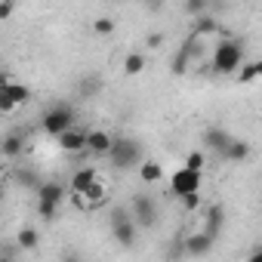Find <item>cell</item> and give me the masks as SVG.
Here are the masks:
<instances>
[{
	"label": "cell",
	"mask_w": 262,
	"mask_h": 262,
	"mask_svg": "<svg viewBox=\"0 0 262 262\" xmlns=\"http://www.w3.org/2000/svg\"><path fill=\"white\" fill-rule=\"evenodd\" d=\"M111 164L117 170H133V167H142V145L129 136H114V145L108 151Z\"/></svg>",
	"instance_id": "1"
},
{
	"label": "cell",
	"mask_w": 262,
	"mask_h": 262,
	"mask_svg": "<svg viewBox=\"0 0 262 262\" xmlns=\"http://www.w3.org/2000/svg\"><path fill=\"white\" fill-rule=\"evenodd\" d=\"M133 219L142 225V228H151L155 222H158V201L151 198V194H136V201H133Z\"/></svg>",
	"instance_id": "6"
},
{
	"label": "cell",
	"mask_w": 262,
	"mask_h": 262,
	"mask_svg": "<svg viewBox=\"0 0 262 262\" xmlns=\"http://www.w3.org/2000/svg\"><path fill=\"white\" fill-rule=\"evenodd\" d=\"M86 139H90V133H83V129H65V133L59 136V145H62V151H71V155H77V151H83L86 148Z\"/></svg>",
	"instance_id": "8"
},
{
	"label": "cell",
	"mask_w": 262,
	"mask_h": 262,
	"mask_svg": "<svg viewBox=\"0 0 262 262\" xmlns=\"http://www.w3.org/2000/svg\"><path fill=\"white\" fill-rule=\"evenodd\" d=\"M247 155H250V145H247L244 139H231V142H228V148L222 151V161L237 164V161H247Z\"/></svg>",
	"instance_id": "12"
},
{
	"label": "cell",
	"mask_w": 262,
	"mask_h": 262,
	"mask_svg": "<svg viewBox=\"0 0 262 262\" xmlns=\"http://www.w3.org/2000/svg\"><path fill=\"white\" fill-rule=\"evenodd\" d=\"M83 194H86V204H90V210H96V207H102V204L108 201V188H105L99 179H96V182H93V185H90Z\"/></svg>",
	"instance_id": "16"
},
{
	"label": "cell",
	"mask_w": 262,
	"mask_h": 262,
	"mask_svg": "<svg viewBox=\"0 0 262 262\" xmlns=\"http://www.w3.org/2000/svg\"><path fill=\"white\" fill-rule=\"evenodd\" d=\"M22 148H25V139H19V136H7L4 139V158H19Z\"/></svg>",
	"instance_id": "18"
},
{
	"label": "cell",
	"mask_w": 262,
	"mask_h": 262,
	"mask_svg": "<svg viewBox=\"0 0 262 262\" xmlns=\"http://www.w3.org/2000/svg\"><path fill=\"white\" fill-rule=\"evenodd\" d=\"M191 191H201V170H191V167H179L173 176H170V194L173 198H185Z\"/></svg>",
	"instance_id": "5"
},
{
	"label": "cell",
	"mask_w": 262,
	"mask_h": 262,
	"mask_svg": "<svg viewBox=\"0 0 262 262\" xmlns=\"http://www.w3.org/2000/svg\"><path fill=\"white\" fill-rule=\"evenodd\" d=\"M237 80H241V83H253V80H259V68H256V62L241 65V68H237Z\"/></svg>",
	"instance_id": "20"
},
{
	"label": "cell",
	"mask_w": 262,
	"mask_h": 262,
	"mask_svg": "<svg viewBox=\"0 0 262 262\" xmlns=\"http://www.w3.org/2000/svg\"><path fill=\"white\" fill-rule=\"evenodd\" d=\"M194 19H198V22H194V34H198V37H204V34H213V31H216V22H213L207 13H204V16H194Z\"/></svg>",
	"instance_id": "19"
},
{
	"label": "cell",
	"mask_w": 262,
	"mask_h": 262,
	"mask_svg": "<svg viewBox=\"0 0 262 262\" xmlns=\"http://www.w3.org/2000/svg\"><path fill=\"white\" fill-rule=\"evenodd\" d=\"M250 259H253V262H259V259H262V250H256V253H250Z\"/></svg>",
	"instance_id": "30"
},
{
	"label": "cell",
	"mask_w": 262,
	"mask_h": 262,
	"mask_svg": "<svg viewBox=\"0 0 262 262\" xmlns=\"http://www.w3.org/2000/svg\"><path fill=\"white\" fill-rule=\"evenodd\" d=\"M219 225H222V210L219 207H213L210 213H207V231L216 237V231H219Z\"/></svg>",
	"instance_id": "23"
},
{
	"label": "cell",
	"mask_w": 262,
	"mask_h": 262,
	"mask_svg": "<svg viewBox=\"0 0 262 262\" xmlns=\"http://www.w3.org/2000/svg\"><path fill=\"white\" fill-rule=\"evenodd\" d=\"M185 167H191V170H204V155H201V151H191V155L185 158Z\"/></svg>",
	"instance_id": "27"
},
{
	"label": "cell",
	"mask_w": 262,
	"mask_h": 262,
	"mask_svg": "<svg viewBox=\"0 0 262 262\" xmlns=\"http://www.w3.org/2000/svg\"><path fill=\"white\" fill-rule=\"evenodd\" d=\"M99 179V173L93 170V167H83V170H74V176H71V191H86L93 182Z\"/></svg>",
	"instance_id": "13"
},
{
	"label": "cell",
	"mask_w": 262,
	"mask_h": 262,
	"mask_svg": "<svg viewBox=\"0 0 262 262\" xmlns=\"http://www.w3.org/2000/svg\"><path fill=\"white\" fill-rule=\"evenodd\" d=\"M213 234L210 231H201V234H191V237H185V253H191V256H207L210 253V247H213Z\"/></svg>",
	"instance_id": "9"
},
{
	"label": "cell",
	"mask_w": 262,
	"mask_h": 262,
	"mask_svg": "<svg viewBox=\"0 0 262 262\" xmlns=\"http://www.w3.org/2000/svg\"><path fill=\"white\" fill-rule=\"evenodd\" d=\"M111 145H114V136H111V133H105V129H90L86 148H90V151H93L96 158H108Z\"/></svg>",
	"instance_id": "7"
},
{
	"label": "cell",
	"mask_w": 262,
	"mask_h": 262,
	"mask_svg": "<svg viewBox=\"0 0 262 262\" xmlns=\"http://www.w3.org/2000/svg\"><path fill=\"white\" fill-rule=\"evenodd\" d=\"M145 71V56L142 53H129L123 59V74H142Z\"/></svg>",
	"instance_id": "17"
},
{
	"label": "cell",
	"mask_w": 262,
	"mask_h": 262,
	"mask_svg": "<svg viewBox=\"0 0 262 262\" xmlns=\"http://www.w3.org/2000/svg\"><path fill=\"white\" fill-rule=\"evenodd\" d=\"M40 126H43V133H50V136H62L65 129L74 126V108H71V105H53V108L43 114Z\"/></svg>",
	"instance_id": "4"
},
{
	"label": "cell",
	"mask_w": 262,
	"mask_h": 262,
	"mask_svg": "<svg viewBox=\"0 0 262 262\" xmlns=\"http://www.w3.org/2000/svg\"><path fill=\"white\" fill-rule=\"evenodd\" d=\"M204 142L213 148V151H219V158H222V151L228 148V142H231V136L225 133V129H219V126H210L207 133H204Z\"/></svg>",
	"instance_id": "11"
},
{
	"label": "cell",
	"mask_w": 262,
	"mask_h": 262,
	"mask_svg": "<svg viewBox=\"0 0 262 262\" xmlns=\"http://www.w3.org/2000/svg\"><path fill=\"white\" fill-rule=\"evenodd\" d=\"M185 10H188V16H204L207 13V0H185Z\"/></svg>",
	"instance_id": "25"
},
{
	"label": "cell",
	"mask_w": 262,
	"mask_h": 262,
	"mask_svg": "<svg viewBox=\"0 0 262 262\" xmlns=\"http://www.w3.org/2000/svg\"><path fill=\"white\" fill-rule=\"evenodd\" d=\"M93 31H96V34H99V37H108V34H111V31H114V22H111V19H108V16H99V19H96V22H93Z\"/></svg>",
	"instance_id": "22"
},
{
	"label": "cell",
	"mask_w": 262,
	"mask_h": 262,
	"mask_svg": "<svg viewBox=\"0 0 262 262\" xmlns=\"http://www.w3.org/2000/svg\"><path fill=\"white\" fill-rule=\"evenodd\" d=\"M56 210H59V204H50V201H37V213H40V219H56Z\"/></svg>",
	"instance_id": "24"
},
{
	"label": "cell",
	"mask_w": 262,
	"mask_h": 262,
	"mask_svg": "<svg viewBox=\"0 0 262 262\" xmlns=\"http://www.w3.org/2000/svg\"><path fill=\"white\" fill-rule=\"evenodd\" d=\"M136 228H139V222L133 219V210L117 207V210L111 213V231H114V241H117V244L133 247V241H136Z\"/></svg>",
	"instance_id": "3"
},
{
	"label": "cell",
	"mask_w": 262,
	"mask_h": 262,
	"mask_svg": "<svg viewBox=\"0 0 262 262\" xmlns=\"http://www.w3.org/2000/svg\"><path fill=\"white\" fill-rule=\"evenodd\" d=\"M62 198H65V188H62L59 182H40V188H37V201L62 204Z\"/></svg>",
	"instance_id": "15"
},
{
	"label": "cell",
	"mask_w": 262,
	"mask_h": 262,
	"mask_svg": "<svg viewBox=\"0 0 262 262\" xmlns=\"http://www.w3.org/2000/svg\"><path fill=\"white\" fill-rule=\"evenodd\" d=\"M179 201H182V210H188V213H191V210H198V207H201V191H191V194H185V198H179Z\"/></svg>",
	"instance_id": "26"
},
{
	"label": "cell",
	"mask_w": 262,
	"mask_h": 262,
	"mask_svg": "<svg viewBox=\"0 0 262 262\" xmlns=\"http://www.w3.org/2000/svg\"><path fill=\"white\" fill-rule=\"evenodd\" d=\"M139 179H142L145 185H155V182L164 179V167H161L158 161H142V167H139Z\"/></svg>",
	"instance_id": "14"
},
{
	"label": "cell",
	"mask_w": 262,
	"mask_h": 262,
	"mask_svg": "<svg viewBox=\"0 0 262 262\" xmlns=\"http://www.w3.org/2000/svg\"><path fill=\"white\" fill-rule=\"evenodd\" d=\"M37 241H40V234H37L34 228H22V231H19V247H22V250H34Z\"/></svg>",
	"instance_id": "21"
},
{
	"label": "cell",
	"mask_w": 262,
	"mask_h": 262,
	"mask_svg": "<svg viewBox=\"0 0 262 262\" xmlns=\"http://www.w3.org/2000/svg\"><path fill=\"white\" fill-rule=\"evenodd\" d=\"M256 68H259V77H262V59H259V62H256Z\"/></svg>",
	"instance_id": "31"
},
{
	"label": "cell",
	"mask_w": 262,
	"mask_h": 262,
	"mask_svg": "<svg viewBox=\"0 0 262 262\" xmlns=\"http://www.w3.org/2000/svg\"><path fill=\"white\" fill-rule=\"evenodd\" d=\"M244 65V47L234 40H222L213 53V71L216 74H234Z\"/></svg>",
	"instance_id": "2"
},
{
	"label": "cell",
	"mask_w": 262,
	"mask_h": 262,
	"mask_svg": "<svg viewBox=\"0 0 262 262\" xmlns=\"http://www.w3.org/2000/svg\"><path fill=\"white\" fill-rule=\"evenodd\" d=\"M161 43H164V34H158V31H155V34H148V47H151V50H158Z\"/></svg>",
	"instance_id": "29"
},
{
	"label": "cell",
	"mask_w": 262,
	"mask_h": 262,
	"mask_svg": "<svg viewBox=\"0 0 262 262\" xmlns=\"http://www.w3.org/2000/svg\"><path fill=\"white\" fill-rule=\"evenodd\" d=\"M13 16V0H4L0 4V19H10Z\"/></svg>",
	"instance_id": "28"
},
{
	"label": "cell",
	"mask_w": 262,
	"mask_h": 262,
	"mask_svg": "<svg viewBox=\"0 0 262 262\" xmlns=\"http://www.w3.org/2000/svg\"><path fill=\"white\" fill-rule=\"evenodd\" d=\"M0 96H7L10 102H16V105H25L28 99H31V90L25 86V83H13L10 77L4 80V90H0Z\"/></svg>",
	"instance_id": "10"
}]
</instances>
